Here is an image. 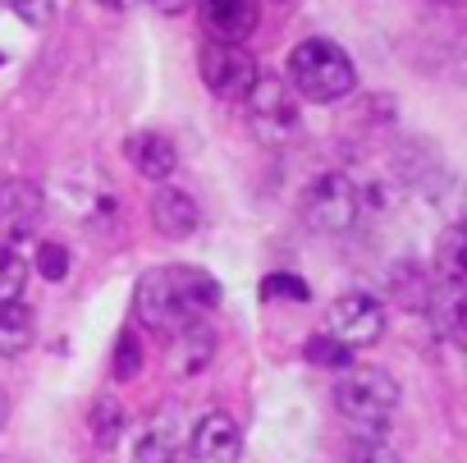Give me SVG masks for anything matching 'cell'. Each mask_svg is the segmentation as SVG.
<instances>
[{"label":"cell","mask_w":467,"mask_h":463,"mask_svg":"<svg viewBox=\"0 0 467 463\" xmlns=\"http://www.w3.org/2000/svg\"><path fill=\"white\" fill-rule=\"evenodd\" d=\"M353 88H358V69L335 42L307 37V42L294 47V56H289V92H298L307 101H339Z\"/></svg>","instance_id":"obj_1"},{"label":"cell","mask_w":467,"mask_h":463,"mask_svg":"<svg viewBox=\"0 0 467 463\" xmlns=\"http://www.w3.org/2000/svg\"><path fill=\"white\" fill-rule=\"evenodd\" d=\"M335 408L367 436H380L399 408V385L380 367H348L335 385Z\"/></svg>","instance_id":"obj_2"},{"label":"cell","mask_w":467,"mask_h":463,"mask_svg":"<svg viewBox=\"0 0 467 463\" xmlns=\"http://www.w3.org/2000/svg\"><path fill=\"white\" fill-rule=\"evenodd\" d=\"M358 216H362V197H358V184L348 174L330 170L303 188V220L317 235H348L358 225Z\"/></svg>","instance_id":"obj_3"},{"label":"cell","mask_w":467,"mask_h":463,"mask_svg":"<svg viewBox=\"0 0 467 463\" xmlns=\"http://www.w3.org/2000/svg\"><path fill=\"white\" fill-rule=\"evenodd\" d=\"M244 101H248V124L262 142H285L298 133V97L280 74H257Z\"/></svg>","instance_id":"obj_4"},{"label":"cell","mask_w":467,"mask_h":463,"mask_svg":"<svg viewBox=\"0 0 467 463\" xmlns=\"http://www.w3.org/2000/svg\"><path fill=\"white\" fill-rule=\"evenodd\" d=\"M197 69H202V83L215 92V97H224V101H244L248 97V88L257 83V60L248 56V47H239V42H206L202 51H197Z\"/></svg>","instance_id":"obj_5"},{"label":"cell","mask_w":467,"mask_h":463,"mask_svg":"<svg viewBox=\"0 0 467 463\" xmlns=\"http://www.w3.org/2000/svg\"><path fill=\"white\" fill-rule=\"evenodd\" d=\"M326 335H335V340L348 344V349H371V344L385 335V308H380L371 294H339V299L330 303Z\"/></svg>","instance_id":"obj_6"},{"label":"cell","mask_w":467,"mask_h":463,"mask_svg":"<svg viewBox=\"0 0 467 463\" xmlns=\"http://www.w3.org/2000/svg\"><path fill=\"white\" fill-rule=\"evenodd\" d=\"M42 211H47V197L33 179H5L0 184V244L5 248L28 244L42 225Z\"/></svg>","instance_id":"obj_7"},{"label":"cell","mask_w":467,"mask_h":463,"mask_svg":"<svg viewBox=\"0 0 467 463\" xmlns=\"http://www.w3.org/2000/svg\"><path fill=\"white\" fill-rule=\"evenodd\" d=\"M133 312H138V321L147 331H170V335L179 326H188V321H202V317H188L183 312V303H179V294L170 285V271H147L133 285Z\"/></svg>","instance_id":"obj_8"},{"label":"cell","mask_w":467,"mask_h":463,"mask_svg":"<svg viewBox=\"0 0 467 463\" xmlns=\"http://www.w3.org/2000/svg\"><path fill=\"white\" fill-rule=\"evenodd\" d=\"M188 449H192L197 463H239L244 436H239V426H234L229 413H206V417H197Z\"/></svg>","instance_id":"obj_9"},{"label":"cell","mask_w":467,"mask_h":463,"mask_svg":"<svg viewBox=\"0 0 467 463\" xmlns=\"http://www.w3.org/2000/svg\"><path fill=\"white\" fill-rule=\"evenodd\" d=\"M215 358V331L206 321H188L170 340V372L174 376H202Z\"/></svg>","instance_id":"obj_10"},{"label":"cell","mask_w":467,"mask_h":463,"mask_svg":"<svg viewBox=\"0 0 467 463\" xmlns=\"http://www.w3.org/2000/svg\"><path fill=\"white\" fill-rule=\"evenodd\" d=\"M151 225L161 229L165 239H192L197 225H202V211H197V202L183 188H156V197H151Z\"/></svg>","instance_id":"obj_11"},{"label":"cell","mask_w":467,"mask_h":463,"mask_svg":"<svg viewBox=\"0 0 467 463\" xmlns=\"http://www.w3.org/2000/svg\"><path fill=\"white\" fill-rule=\"evenodd\" d=\"M202 19H206V28H211L220 42H244V37L257 33L262 10H257V0H206Z\"/></svg>","instance_id":"obj_12"},{"label":"cell","mask_w":467,"mask_h":463,"mask_svg":"<svg viewBox=\"0 0 467 463\" xmlns=\"http://www.w3.org/2000/svg\"><path fill=\"white\" fill-rule=\"evenodd\" d=\"M124 152H129V161L138 165V174H147V179H170V174H174V165H179L174 142H170L165 133H156V129L129 133Z\"/></svg>","instance_id":"obj_13"},{"label":"cell","mask_w":467,"mask_h":463,"mask_svg":"<svg viewBox=\"0 0 467 463\" xmlns=\"http://www.w3.org/2000/svg\"><path fill=\"white\" fill-rule=\"evenodd\" d=\"M170 285H174V294H179V303H183L188 317H202V312H211L220 303V280H211L197 267H174L170 271Z\"/></svg>","instance_id":"obj_14"},{"label":"cell","mask_w":467,"mask_h":463,"mask_svg":"<svg viewBox=\"0 0 467 463\" xmlns=\"http://www.w3.org/2000/svg\"><path fill=\"white\" fill-rule=\"evenodd\" d=\"M37 340V321L28 303H5L0 308V358H24Z\"/></svg>","instance_id":"obj_15"},{"label":"cell","mask_w":467,"mask_h":463,"mask_svg":"<svg viewBox=\"0 0 467 463\" xmlns=\"http://www.w3.org/2000/svg\"><path fill=\"white\" fill-rule=\"evenodd\" d=\"M435 285H453V289L467 285V235H462L458 225H449L444 239H440V253H435Z\"/></svg>","instance_id":"obj_16"},{"label":"cell","mask_w":467,"mask_h":463,"mask_svg":"<svg viewBox=\"0 0 467 463\" xmlns=\"http://www.w3.org/2000/svg\"><path fill=\"white\" fill-rule=\"evenodd\" d=\"M389 294H394L403 308H431L435 280H431L417 262H399V267L389 271Z\"/></svg>","instance_id":"obj_17"},{"label":"cell","mask_w":467,"mask_h":463,"mask_svg":"<svg viewBox=\"0 0 467 463\" xmlns=\"http://www.w3.org/2000/svg\"><path fill=\"white\" fill-rule=\"evenodd\" d=\"M133 463H183V445L170 426H151L138 445H133Z\"/></svg>","instance_id":"obj_18"},{"label":"cell","mask_w":467,"mask_h":463,"mask_svg":"<svg viewBox=\"0 0 467 463\" xmlns=\"http://www.w3.org/2000/svg\"><path fill=\"white\" fill-rule=\"evenodd\" d=\"M303 358H307L312 367H321V372H348V367H353V349H348V344H339L335 335H321V331L307 340Z\"/></svg>","instance_id":"obj_19"},{"label":"cell","mask_w":467,"mask_h":463,"mask_svg":"<svg viewBox=\"0 0 467 463\" xmlns=\"http://www.w3.org/2000/svg\"><path fill=\"white\" fill-rule=\"evenodd\" d=\"M24 285H28V262L0 244V308L5 303H19L24 299Z\"/></svg>","instance_id":"obj_20"},{"label":"cell","mask_w":467,"mask_h":463,"mask_svg":"<svg viewBox=\"0 0 467 463\" xmlns=\"http://www.w3.org/2000/svg\"><path fill=\"white\" fill-rule=\"evenodd\" d=\"M142 372V335L138 331H124L115 340V358H110V376L115 381H133Z\"/></svg>","instance_id":"obj_21"},{"label":"cell","mask_w":467,"mask_h":463,"mask_svg":"<svg viewBox=\"0 0 467 463\" xmlns=\"http://www.w3.org/2000/svg\"><path fill=\"white\" fill-rule=\"evenodd\" d=\"M119 431H124V408L115 399H97L92 404V436H97V445L110 449L119 440Z\"/></svg>","instance_id":"obj_22"},{"label":"cell","mask_w":467,"mask_h":463,"mask_svg":"<svg viewBox=\"0 0 467 463\" xmlns=\"http://www.w3.org/2000/svg\"><path fill=\"white\" fill-rule=\"evenodd\" d=\"M262 294H266V299H289V303H307V299H312V289H307L298 276H289V271L266 276V280H262Z\"/></svg>","instance_id":"obj_23"},{"label":"cell","mask_w":467,"mask_h":463,"mask_svg":"<svg viewBox=\"0 0 467 463\" xmlns=\"http://www.w3.org/2000/svg\"><path fill=\"white\" fill-rule=\"evenodd\" d=\"M5 5H10V15L24 19L28 28H47V24L56 19V0H5Z\"/></svg>","instance_id":"obj_24"},{"label":"cell","mask_w":467,"mask_h":463,"mask_svg":"<svg viewBox=\"0 0 467 463\" xmlns=\"http://www.w3.org/2000/svg\"><path fill=\"white\" fill-rule=\"evenodd\" d=\"M37 276H42V280H65V276H69V253H65V244H42V248H37Z\"/></svg>","instance_id":"obj_25"},{"label":"cell","mask_w":467,"mask_h":463,"mask_svg":"<svg viewBox=\"0 0 467 463\" xmlns=\"http://www.w3.org/2000/svg\"><path fill=\"white\" fill-rule=\"evenodd\" d=\"M348 463H394V449L389 445H380V440H367V445H358L353 449V458Z\"/></svg>","instance_id":"obj_26"},{"label":"cell","mask_w":467,"mask_h":463,"mask_svg":"<svg viewBox=\"0 0 467 463\" xmlns=\"http://www.w3.org/2000/svg\"><path fill=\"white\" fill-rule=\"evenodd\" d=\"M147 5H151L156 15H183V10H188V0H147Z\"/></svg>","instance_id":"obj_27"},{"label":"cell","mask_w":467,"mask_h":463,"mask_svg":"<svg viewBox=\"0 0 467 463\" xmlns=\"http://www.w3.org/2000/svg\"><path fill=\"white\" fill-rule=\"evenodd\" d=\"M92 5H97V10H106V15H124V10L133 5V0H92Z\"/></svg>","instance_id":"obj_28"},{"label":"cell","mask_w":467,"mask_h":463,"mask_svg":"<svg viewBox=\"0 0 467 463\" xmlns=\"http://www.w3.org/2000/svg\"><path fill=\"white\" fill-rule=\"evenodd\" d=\"M5 417H10V395L0 390V426H5Z\"/></svg>","instance_id":"obj_29"},{"label":"cell","mask_w":467,"mask_h":463,"mask_svg":"<svg viewBox=\"0 0 467 463\" xmlns=\"http://www.w3.org/2000/svg\"><path fill=\"white\" fill-rule=\"evenodd\" d=\"M285 5H289V0H285Z\"/></svg>","instance_id":"obj_30"}]
</instances>
